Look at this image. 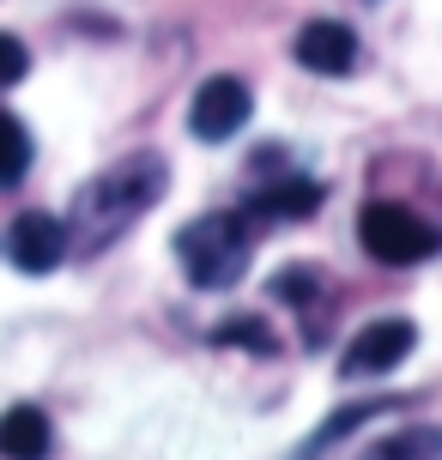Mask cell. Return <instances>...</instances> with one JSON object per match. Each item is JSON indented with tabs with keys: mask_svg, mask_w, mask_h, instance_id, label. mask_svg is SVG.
I'll return each mask as SVG.
<instances>
[{
	"mask_svg": "<svg viewBox=\"0 0 442 460\" xmlns=\"http://www.w3.org/2000/svg\"><path fill=\"white\" fill-rule=\"evenodd\" d=\"M249 110H255L249 85H243V79H231V73H218V79H207V85L194 92V103H188V128H194V139L218 146V139H236V134H243Z\"/></svg>",
	"mask_w": 442,
	"mask_h": 460,
	"instance_id": "4",
	"label": "cell"
},
{
	"mask_svg": "<svg viewBox=\"0 0 442 460\" xmlns=\"http://www.w3.org/2000/svg\"><path fill=\"white\" fill-rule=\"evenodd\" d=\"M249 243H255V230H249L243 212H207V218H194L188 230H176V254H182L188 285L231 291L236 279L249 273Z\"/></svg>",
	"mask_w": 442,
	"mask_h": 460,
	"instance_id": "2",
	"label": "cell"
},
{
	"mask_svg": "<svg viewBox=\"0 0 442 460\" xmlns=\"http://www.w3.org/2000/svg\"><path fill=\"white\" fill-rule=\"evenodd\" d=\"M49 418L37 406H6L0 412V455L6 460H49Z\"/></svg>",
	"mask_w": 442,
	"mask_h": 460,
	"instance_id": "8",
	"label": "cell"
},
{
	"mask_svg": "<svg viewBox=\"0 0 442 460\" xmlns=\"http://www.w3.org/2000/svg\"><path fill=\"white\" fill-rule=\"evenodd\" d=\"M24 170H31V134L19 115L0 110V188H19Z\"/></svg>",
	"mask_w": 442,
	"mask_h": 460,
	"instance_id": "11",
	"label": "cell"
},
{
	"mask_svg": "<svg viewBox=\"0 0 442 460\" xmlns=\"http://www.w3.org/2000/svg\"><path fill=\"white\" fill-rule=\"evenodd\" d=\"M315 207H322V182H303V176H285V182L261 188L255 200H249L255 218H309Z\"/></svg>",
	"mask_w": 442,
	"mask_h": 460,
	"instance_id": "9",
	"label": "cell"
},
{
	"mask_svg": "<svg viewBox=\"0 0 442 460\" xmlns=\"http://www.w3.org/2000/svg\"><path fill=\"white\" fill-rule=\"evenodd\" d=\"M364 460H442V430L430 424H412V430H394V437H382Z\"/></svg>",
	"mask_w": 442,
	"mask_h": 460,
	"instance_id": "10",
	"label": "cell"
},
{
	"mask_svg": "<svg viewBox=\"0 0 442 460\" xmlns=\"http://www.w3.org/2000/svg\"><path fill=\"white\" fill-rule=\"evenodd\" d=\"M412 345H419V327H412V322H400V315H388V322H370L358 340L346 345V364H340V376H346V382L382 376V369H394L400 358H412Z\"/></svg>",
	"mask_w": 442,
	"mask_h": 460,
	"instance_id": "5",
	"label": "cell"
},
{
	"mask_svg": "<svg viewBox=\"0 0 442 460\" xmlns=\"http://www.w3.org/2000/svg\"><path fill=\"white\" fill-rule=\"evenodd\" d=\"M212 340H218V345H249V351H261V358L273 351V333H267L261 322H225Z\"/></svg>",
	"mask_w": 442,
	"mask_h": 460,
	"instance_id": "12",
	"label": "cell"
},
{
	"mask_svg": "<svg viewBox=\"0 0 442 460\" xmlns=\"http://www.w3.org/2000/svg\"><path fill=\"white\" fill-rule=\"evenodd\" d=\"M164 188H170V170H164V158H152V152L97 170L92 182L73 194V207H67V243L79 254L116 249L121 236L164 200Z\"/></svg>",
	"mask_w": 442,
	"mask_h": 460,
	"instance_id": "1",
	"label": "cell"
},
{
	"mask_svg": "<svg viewBox=\"0 0 442 460\" xmlns=\"http://www.w3.org/2000/svg\"><path fill=\"white\" fill-rule=\"evenodd\" d=\"M358 243L370 261H388V267H412L430 254V225H424L419 212L394 207V200H370V207L358 212Z\"/></svg>",
	"mask_w": 442,
	"mask_h": 460,
	"instance_id": "3",
	"label": "cell"
},
{
	"mask_svg": "<svg viewBox=\"0 0 442 460\" xmlns=\"http://www.w3.org/2000/svg\"><path fill=\"white\" fill-rule=\"evenodd\" d=\"M297 61L322 79H340V73L358 67V37H351L340 19H309L297 31Z\"/></svg>",
	"mask_w": 442,
	"mask_h": 460,
	"instance_id": "7",
	"label": "cell"
},
{
	"mask_svg": "<svg viewBox=\"0 0 442 460\" xmlns=\"http://www.w3.org/2000/svg\"><path fill=\"white\" fill-rule=\"evenodd\" d=\"M24 67H31V49H24L13 31H0V92H6V85H19Z\"/></svg>",
	"mask_w": 442,
	"mask_h": 460,
	"instance_id": "13",
	"label": "cell"
},
{
	"mask_svg": "<svg viewBox=\"0 0 442 460\" xmlns=\"http://www.w3.org/2000/svg\"><path fill=\"white\" fill-rule=\"evenodd\" d=\"M67 249H73L67 218H55V212H19V225H13V261H19V273H55Z\"/></svg>",
	"mask_w": 442,
	"mask_h": 460,
	"instance_id": "6",
	"label": "cell"
}]
</instances>
